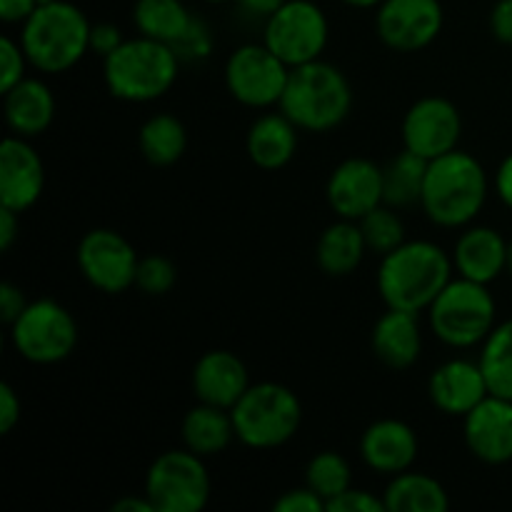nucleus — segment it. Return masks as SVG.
<instances>
[{"label": "nucleus", "instance_id": "nucleus-1", "mask_svg": "<svg viewBox=\"0 0 512 512\" xmlns=\"http://www.w3.org/2000/svg\"><path fill=\"white\" fill-rule=\"evenodd\" d=\"M453 255L433 240H405L380 258L378 293L385 308L423 313L453 280Z\"/></svg>", "mask_w": 512, "mask_h": 512}, {"label": "nucleus", "instance_id": "nucleus-2", "mask_svg": "<svg viewBox=\"0 0 512 512\" xmlns=\"http://www.w3.org/2000/svg\"><path fill=\"white\" fill-rule=\"evenodd\" d=\"M490 193L483 163L465 150H453L430 160L420 208L438 228H468Z\"/></svg>", "mask_w": 512, "mask_h": 512}, {"label": "nucleus", "instance_id": "nucleus-3", "mask_svg": "<svg viewBox=\"0 0 512 512\" xmlns=\"http://www.w3.org/2000/svg\"><path fill=\"white\" fill-rule=\"evenodd\" d=\"M278 110H283L303 133H330L343 125L353 110L348 75L323 58L290 68Z\"/></svg>", "mask_w": 512, "mask_h": 512}, {"label": "nucleus", "instance_id": "nucleus-4", "mask_svg": "<svg viewBox=\"0 0 512 512\" xmlns=\"http://www.w3.org/2000/svg\"><path fill=\"white\" fill-rule=\"evenodd\" d=\"M90 23L78 5L50 0L35 8L20 30L30 65L45 75L68 73L90 53Z\"/></svg>", "mask_w": 512, "mask_h": 512}, {"label": "nucleus", "instance_id": "nucleus-5", "mask_svg": "<svg viewBox=\"0 0 512 512\" xmlns=\"http://www.w3.org/2000/svg\"><path fill=\"white\" fill-rule=\"evenodd\" d=\"M180 63L173 45L145 35L125 38L115 53L103 58L105 88L123 103H153L178 83Z\"/></svg>", "mask_w": 512, "mask_h": 512}, {"label": "nucleus", "instance_id": "nucleus-6", "mask_svg": "<svg viewBox=\"0 0 512 512\" xmlns=\"http://www.w3.org/2000/svg\"><path fill=\"white\" fill-rule=\"evenodd\" d=\"M235 438L253 450L283 448L303 425V403L283 383H253L230 410Z\"/></svg>", "mask_w": 512, "mask_h": 512}, {"label": "nucleus", "instance_id": "nucleus-7", "mask_svg": "<svg viewBox=\"0 0 512 512\" xmlns=\"http://www.w3.org/2000/svg\"><path fill=\"white\" fill-rule=\"evenodd\" d=\"M428 325L435 338L448 348L468 350L483 345L493 333L495 298L485 283L468 278H453L428 310Z\"/></svg>", "mask_w": 512, "mask_h": 512}, {"label": "nucleus", "instance_id": "nucleus-8", "mask_svg": "<svg viewBox=\"0 0 512 512\" xmlns=\"http://www.w3.org/2000/svg\"><path fill=\"white\" fill-rule=\"evenodd\" d=\"M78 338L73 313L53 298L30 300L28 308L10 325L15 353L33 365L63 363L73 355Z\"/></svg>", "mask_w": 512, "mask_h": 512}, {"label": "nucleus", "instance_id": "nucleus-9", "mask_svg": "<svg viewBox=\"0 0 512 512\" xmlns=\"http://www.w3.org/2000/svg\"><path fill=\"white\" fill-rule=\"evenodd\" d=\"M210 475L205 458L193 450H165L145 475V495L155 512H200L210 503Z\"/></svg>", "mask_w": 512, "mask_h": 512}, {"label": "nucleus", "instance_id": "nucleus-10", "mask_svg": "<svg viewBox=\"0 0 512 512\" xmlns=\"http://www.w3.org/2000/svg\"><path fill=\"white\" fill-rule=\"evenodd\" d=\"M330 40L328 15L313 0H285L263 28V43L288 68L323 58Z\"/></svg>", "mask_w": 512, "mask_h": 512}, {"label": "nucleus", "instance_id": "nucleus-11", "mask_svg": "<svg viewBox=\"0 0 512 512\" xmlns=\"http://www.w3.org/2000/svg\"><path fill=\"white\" fill-rule=\"evenodd\" d=\"M290 68L265 43H245L225 60V88L245 108L265 110L280 103Z\"/></svg>", "mask_w": 512, "mask_h": 512}, {"label": "nucleus", "instance_id": "nucleus-12", "mask_svg": "<svg viewBox=\"0 0 512 512\" xmlns=\"http://www.w3.org/2000/svg\"><path fill=\"white\" fill-rule=\"evenodd\" d=\"M75 260L83 278L95 290L108 295L125 293L135 288V273H138L140 255L130 245L125 235L110 228H93L80 238Z\"/></svg>", "mask_w": 512, "mask_h": 512}, {"label": "nucleus", "instance_id": "nucleus-13", "mask_svg": "<svg viewBox=\"0 0 512 512\" xmlns=\"http://www.w3.org/2000/svg\"><path fill=\"white\" fill-rule=\"evenodd\" d=\"M403 148L425 160H435L460 148L463 115L458 105L440 95L415 100L403 118Z\"/></svg>", "mask_w": 512, "mask_h": 512}, {"label": "nucleus", "instance_id": "nucleus-14", "mask_svg": "<svg viewBox=\"0 0 512 512\" xmlns=\"http://www.w3.org/2000/svg\"><path fill=\"white\" fill-rule=\"evenodd\" d=\"M445 25L440 0H383L375 13V30L395 53H418L435 43Z\"/></svg>", "mask_w": 512, "mask_h": 512}, {"label": "nucleus", "instance_id": "nucleus-15", "mask_svg": "<svg viewBox=\"0 0 512 512\" xmlns=\"http://www.w3.org/2000/svg\"><path fill=\"white\" fill-rule=\"evenodd\" d=\"M328 205L338 218L360 220L385 203L383 168L370 158H345L325 185Z\"/></svg>", "mask_w": 512, "mask_h": 512}, {"label": "nucleus", "instance_id": "nucleus-16", "mask_svg": "<svg viewBox=\"0 0 512 512\" xmlns=\"http://www.w3.org/2000/svg\"><path fill=\"white\" fill-rule=\"evenodd\" d=\"M45 190V165L28 138L8 135L0 145V205L23 215Z\"/></svg>", "mask_w": 512, "mask_h": 512}, {"label": "nucleus", "instance_id": "nucleus-17", "mask_svg": "<svg viewBox=\"0 0 512 512\" xmlns=\"http://www.w3.org/2000/svg\"><path fill=\"white\" fill-rule=\"evenodd\" d=\"M463 438L473 458L485 465L512 460V400L488 395L463 418Z\"/></svg>", "mask_w": 512, "mask_h": 512}, {"label": "nucleus", "instance_id": "nucleus-18", "mask_svg": "<svg viewBox=\"0 0 512 512\" xmlns=\"http://www.w3.org/2000/svg\"><path fill=\"white\" fill-rule=\"evenodd\" d=\"M490 395L480 363L453 358L440 363L430 373L428 398L448 418H465L478 403Z\"/></svg>", "mask_w": 512, "mask_h": 512}, {"label": "nucleus", "instance_id": "nucleus-19", "mask_svg": "<svg viewBox=\"0 0 512 512\" xmlns=\"http://www.w3.org/2000/svg\"><path fill=\"white\" fill-rule=\"evenodd\" d=\"M358 450L363 463L373 473L393 478V475L413 468L420 453V443L415 430L405 420L383 418L365 428V433L360 435Z\"/></svg>", "mask_w": 512, "mask_h": 512}, {"label": "nucleus", "instance_id": "nucleus-20", "mask_svg": "<svg viewBox=\"0 0 512 512\" xmlns=\"http://www.w3.org/2000/svg\"><path fill=\"white\" fill-rule=\"evenodd\" d=\"M190 385L198 403L233 410V405L253 383H250L248 365L238 355L230 350H208L195 363Z\"/></svg>", "mask_w": 512, "mask_h": 512}, {"label": "nucleus", "instance_id": "nucleus-21", "mask_svg": "<svg viewBox=\"0 0 512 512\" xmlns=\"http://www.w3.org/2000/svg\"><path fill=\"white\" fill-rule=\"evenodd\" d=\"M373 355L390 370L413 368L423 353V328L418 313L388 308L370 333Z\"/></svg>", "mask_w": 512, "mask_h": 512}, {"label": "nucleus", "instance_id": "nucleus-22", "mask_svg": "<svg viewBox=\"0 0 512 512\" xmlns=\"http://www.w3.org/2000/svg\"><path fill=\"white\" fill-rule=\"evenodd\" d=\"M508 240L488 225H468L455 240L453 265L460 278L490 285L505 273Z\"/></svg>", "mask_w": 512, "mask_h": 512}, {"label": "nucleus", "instance_id": "nucleus-23", "mask_svg": "<svg viewBox=\"0 0 512 512\" xmlns=\"http://www.w3.org/2000/svg\"><path fill=\"white\" fill-rule=\"evenodd\" d=\"M3 115L10 133L20 138H38L53 125L55 98L48 83L40 78H23L3 93Z\"/></svg>", "mask_w": 512, "mask_h": 512}, {"label": "nucleus", "instance_id": "nucleus-24", "mask_svg": "<svg viewBox=\"0 0 512 512\" xmlns=\"http://www.w3.org/2000/svg\"><path fill=\"white\" fill-rule=\"evenodd\" d=\"M298 133L300 128L283 110L263 113L250 125L245 148L258 168L280 170L298 153Z\"/></svg>", "mask_w": 512, "mask_h": 512}, {"label": "nucleus", "instance_id": "nucleus-25", "mask_svg": "<svg viewBox=\"0 0 512 512\" xmlns=\"http://www.w3.org/2000/svg\"><path fill=\"white\" fill-rule=\"evenodd\" d=\"M365 253H368V245H365L358 220L338 218L320 233L318 245H315L318 268L330 278H345L355 273Z\"/></svg>", "mask_w": 512, "mask_h": 512}, {"label": "nucleus", "instance_id": "nucleus-26", "mask_svg": "<svg viewBox=\"0 0 512 512\" xmlns=\"http://www.w3.org/2000/svg\"><path fill=\"white\" fill-rule=\"evenodd\" d=\"M180 435H183V445L193 450L200 458H213V455L223 453L235 438L233 415L225 408H215V405L198 403L185 413L183 423H180Z\"/></svg>", "mask_w": 512, "mask_h": 512}, {"label": "nucleus", "instance_id": "nucleus-27", "mask_svg": "<svg viewBox=\"0 0 512 512\" xmlns=\"http://www.w3.org/2000/svg\"><path fill=\"white\" fill-rule=\"evenodd\" d=\"M388 512H445L450 508V495L433 475L403 470L393 475L383 493Z\"/></svg>", "mask_w": 512, "mask_h": 512}, {"label": "nucleus", "instance_id": "nucleus-28", "mask_svg": "<svg viewBox=\"0 0 512 512\" xmlns=\"http://www.w3.org/2000/svg\"><path fill=\"white\" fill-rule=\"evenodd\" d=\"M138 145L143 158L155 168H170L188 150V130L173 113L150 115L138 133Z\"/></svg>", "mask_w": 512, "mask_h": 512}, {"label": "nucleus", "instance_id": "nucleus-29", "mask_svg": "<svg viewBox=\"0 0 512 512\" xmlns=\"http://www.w3.org/2000/svg\"><path fill=\"white\" fill-rule=\"evenodd\" d=\"M195 15L190 13L183 0H135L133 23L140 35L175 45L188 28Z\"/></svg>", "mask_w": 512, "mask_h": 512}, {"label": "nucleus", "instance_id": "nucleus-30", "mask_svg": "<svg viewBox=\"0 0 512 512\" xmlns=\"http://www.w3.org/2000/svg\"><path fill=\"white\" fill-rule=\"evenodd\" d=\"M428 163L430 160L420 158V155L410 153L405 148L403 153L395 155L383 168L385 205H393V208H413V205H420Z\"/></svg>", "mask_w": 512, "mask_h": 512}, {"label": "nucleus", "instance_id": "nucleus-31", "mask_svg": "<svg viewBox=\"0 0 512 512\" xmlns=\"http://www.w3.org/2000/svg\"><path fill=\"white\" fill-rule=\"evenodd\" d=\"M480 368L488 380L490 395L512 400V320L495 325L480 345Z\"/></svg>", "mask_w": 512, "mask_h": 512}, {"label": "nucleus", "instance_id": "nucleus-32", "mask_svg": "<svg viewBox=\"0 0 512 512\" xmlns=\"http://www.w3.org/2000/svg\"><path fill=\"white\" fill-rule=\"evenodd\" d=\"M305 485L325 500V505L348 488H353V470L350 463L335 450H323L313 455L305 468Z\"/></svg>", "mask_w": 512, "mask_h": 512}, {"label": "nucleus", "instance_id": "nucleus-33", "mask_svg": "<svg viewBox=\"0 0 512 512\" xmlns=\"http://www.w3.org/2000/svg\"><path fill=\"white\" fill-rule=\"evenodd\" d=\"M360 230H363L365 245H368V253L375 255H388L393 253L398 245H403L405 240V223L398 215V208L393 205H378L375 210H370L365 218L358 220Z\"/></svg>", "mask_w": 512, "mask_h": 512}, {"label": "nucleus", "instance_id": "nucleus-34", "mask_svg": "<svg viewBox=\"0 0 512 512\" xmlns=\"http://www.w3.org/2000/svg\"><path fill=\"white\" fill-rule=\"evenodd\" d=\"M178 283V268L165 255H145L138 263V273H135V288L145 295H168Z\"/></svg>", "mask_w": 512, "mask_h": 512}, {"label": "nucleus", "instance_id": "nucleus-35", "mask_svg": "<svg viewBox=\"0 0 512 512\" xmlns=\"http://www.w3.org/2000/svg\"><path fill=\"white\" fill-rule=\"evenodd\" d=\"M28 65L30 60L28 55H25L20 40L3 35V40H0V93H8V90L15 88L20 80L28 78V75H25Z\"/></svg>", "mask_w": 512, "mask_h": 512}, {"label": "nucleus", "instance_id": "nucleus-36", "mask_svg": "<svg viewBox=\"0 0 512 512\" xmlns=\"http://www.w3.org/2000/svg\"><path fill=\"white\" fill-rule=\"evenodd\" d=\"M213 48H215L213 33H210L208 25L198 18L193 20V25L188 28V33H185L183 38L173 45V50L178 53V58L183 60V63H198V60L210 58Z\"/></svg>", "mask_w": 512, "mask_h": 512}, {"label": "nucleus", "instance_id": "nucleus-37", "mask_svg": "<svg viewBox=\"0 0 512 512\" xmlns=\"http://www.w3.org/2000/svg\"><path fill=\"white\" fill-rule=\"evenodd\" d=\"M328 512H388L385 508L383 495H375L370 490H358V488H348L345 493H340L338 498L330 500L325 505Z\"/></svg>", "mask_w": 512, "mask_h": 512}, {"label": "nucleus", "instance_id": "nucleus-38", "mask_svg": "<svg viewBox=\"0 0 512 512\" xmlns=\"http://www.w3.org/2000/svg\"><path fill=\"white\" fill-rule=\"evenodd\" d=\"M275 512H323L325 500L320 498L315 490H310L308 485L303 488L285 490L278 500L273 503Z\"/></svg>", "mask_w": 512, "mask_h": 512}, {"label": "nucleus", "instance_id": "nucleus-39", "mask_svg": "<svg viewBox=\"0 0 512 512\" xmlns=\"http://www.w3.org/2000/svg\"><path fill=\"white\" fill-rule=\"evenodd\" d=\"M123 43L125 38L123 33H120L118 25L93 23V28H90V53H95L98 58H108V55L115 53Z\"/></svg>", "mask_w": 512, "mask_h": 512}, {"label": "nucleus", "instance_id": "nucleus-40", "mask_svg": "<svg viewBox=\"0 0 512 512\" xmlns=\"http://www.w3.org/2000/svg\"><path fill=\"white\" fill-rule=\"evenodd\" d=\"M23 418V403L10 383H0V435L13 433L15 425Z\"/></svg>", "mask_w": 512, "mask_h": 512}, {"label": "nucleus", "instance_id": "nucleus-41", "mask_svg": "<svg viewBox=\"0 0 512 512\" xmlns=\"http://www.w3.org/2000/svg\"><path fill=\"white\" fill-rule=\"evenodd\" d=\"M30 300L25 298L23 290L13 283L0 285V318L5 325H13L18 320V315L28 308Z\"/></svg>", "mask_w": 512, "mask_h": 512}, {"label": "nucleus", "instance_id": "nucleus-42", "mask_svg": "<svg viewBox=\"0 0 512 512\" xmlns=\"http://www.w3.org/2000/svg\"><path fill=\"white\" fill-rule=\"evenodd\" d=\"M490 33L498 43L512 45V0H498L490 13Z\"/></svg>", "mask_w": 512, "mask_h": 512}, {"label": "nucleus", "instance_id": "nucleus-43", "mask_svg": "<svg viewBox=\"0 0 512 512\" xmlns=\"http://www.w3.org/2000/svg\"><path fill=\"white\" fill-rule=\"evenodd\" d=\"M38 5L40 0H0V20L8 25H23Z\"/></svg>", "mask_w": 512, "mask_h": 512}, {"label": "nucleus", "instance_id": "nucleus-44", "mask_svg": "<svg viewBox=\"0 0 512 512\" xmlns=\"http://www.w3.org/2000/svg\"><path fill=\"white\" fill-rule=\"evenodd\" d=\"M20 235V213L0 205V250L8 253Z\"/></svg>", "mask_w": 512, "mask_h": 512}, {"label": "nucleus", "instance_id": "nucleus-45", "mask_svg": "<svg viewBox=\"0 0 512 512\" xmlns=\"http://www.w3.org/2000/svg\"><path fill=\"white\" fill-rule=\"evenodd\" d=\"M495 193L512 210V153L498 165V173H495Z\"/></svg>", "mask_w": 512, "mask_h": 512}, {"label": "nucleus", "instance_id": "nucleus-46", "mask_svg": "<svg viewBox=\"0 0 512 512\" xmlns=\"http://www.w3.org/2000/svg\"><path fill=\"white\" fill-rule=\"evenodd\" d=\"M235 3H238V8L243 10L245 15H250V18L268 20L285 0H235Z\"/></svg>", "mask_w": 512, "mask_h": 512}, {"label": "nucleus", "instance_id": "nucleus-47", "mask_svg": "<svg viewBox=\"0 0 512 512\" xmlns=\"http://www.w3.org/2000/svg\"><path fill=\"white\" fill-rule=\"evenodd\" d=\"M113 512H155V505L150 503L148 495H125V498L115 500Z\"/></svg>", "mask_w": 512, "mask_h": 512}, {"label": "nucleus", "instance_id": "nucleus-48", "mask_svg": "<svg viewBox=\"0 0 512 512\" xmlns=\"http://www.w3.org/2000/svg\"><path fill=\"white\" fill-rule=\"evenodd\" d=\"M345 5H350V8H378L383 0H343Z\"/></svg>", "mask_w": 512, "mask_h": 512}, {"label": "nucleus", "instance_id": "nucleus-49", "mask_svg": "<svg viewBox=\"0 0 512 512\" xmlns=\"http://www.w3.org/2000/svg\"><path fill=\"white\" fill-rule=\"evenodd\" d=\"M505 273L512 275V240L508 243V260H505Z\"/></svg>", "mask_w": 512, "mask_h": 512}, {"label": "nucleus", "instance_id": "nucleus-50", "mask_svg": "<svg viewBox=\"0 0 512 512\" xmlns=\"http://www.w3.org/2000/svg\"><path fill=\"white\" fill-rule=\"evenodd\" d=\"M205 3H228V0H205Z\"/></svg>", "mask_w": 512, "mask_h": 512}]
</instances>
